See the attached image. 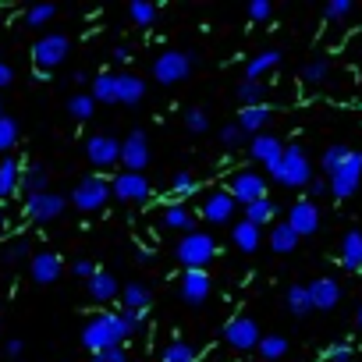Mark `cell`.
<instances>
[{"instance_id":"6da1fadb","label":"cell","mask_w":362,"mask_h":362,"mask_svg":"<svg viewBox=\"0 0 362 362\" xmlns=\"http://www.w3.org/2000/svg\"><path fill=\"white\" fill-rule=\"evenodd\" d=\"M121 341H128L124 324H121V313H96L85 319L82 327V348L85 352H106V348H117Z\"/></svg>"},{"instance_id":"7a4b0ae2","label":"cell","mask_w":362,"mask_h":362,"mask_svg":"<svg viewBox=\"0 0 362 362\" xmlns=\"http://www.w3.org/2000/svg\"><path fill=\"white\" fill-rule=\"evenodd\" d=\"M267 170H270V178L281 181L284 188H309V181H313L309 157H306V149L298 146V142L284 146V157L277 160L273 167H267Z\"/></svg>"},{"instance_id":"3957f363","label":"cell","mask_w":362,"mask_h":362,"mask_svg":"<svg viewBox=\"0 0 362 362\" xmlns=\"http://www.w3.org/2000/svg\"><path fill=\"white\" fill-rule=\"evenodd\" d=\"M174 256H178V263L185 270H206L213 260H217V242H213L206 231H192V234H181L178 238Z\"/></svg>"},{"instance_id":"277c9868","label":"cell","mask_w":362,"mask_h":362,"mask_svg":"<svg viewBox=\"0 0 362 362\" xmlns=\"http://www.w3.org/2000/svg\"><path fill=\"white\" fill-rule=\"evenodd\" d=\"M68 50H71V39L64 36V32H47V36H39V39L32 43V64H36V75H47V71L57 68V64H64Z\"/></svg>"},{"instance_id":"5b68a950","label":"cell","mask_w":362,"mask_h":362,"mask_svg":"<svg viewBox=\"0 0 362 362\" xmlns=\"http://www.w3.org/2000/svg\"><path fill=\"white\" fill-rule=\"evenodd\" d=\"M111 196H114L111 181H106L103 174H89V178H82V181L75 185L71 206L82 210V213H96V210H103L106 203H111Z\"/></svg>"},{"instance_id":"8992f818","label":"cell","mask_w":362,"mask_h":362,"mask_svg":"<svg viewBox=\"0 0 362 362\" xmlns=\"http://www.w3.org/2000/svg\"><path fill=\"white\" fill-rule=\"evenodd\" d=\"M220 337H224V345L234 348V352H252V348H260V341H263L260 324H256L252 316H234V319H227L224 330H220Z\"/></svg>"},{"instance_id":"52a82bcc","label":"cell","mask_w":362,"mask_h":362,"mask_svg":"<svg viewBox=\"0 0 362 362\" xmlns=\"http://www.w3.org/2000/svg\"><path fill=\"white\" fill-rule=\"evenodd\" d=\"M192 64H196V57L192 54H181V50H163L157 60H153V78L160 85H178L188 78Z\"/></svg>"},{"instance_id":"ba28073f","label":"cell","mask_w":362,"mask_h":362,"mask_svg":"<svg viewBox=\"0 0 362 362\" xmlns=\"http://www.w3.org/2000/svg\"><path fill=\"white\" fill-rule=\"evenodd\" d=\"M121 139L111 135V132H96L85 139V157H89V163L96 170H111L114 163H121Z\"/></svg>"},{"instance_id":"9c48e42d","label":"cell","mask_w":362,"mask_h":362,"mask_svg":"<svg viewBox=\"0 0 362 362\" xmlns=\"http://www.w3.org/2000/svg\"><path fill=\"white\" fill-rule=\"evenodd\" d=\"M359 188H362V153H359V149H352L348 160L330 174V196L348 199V196H355Z\"/></svg>"},{"instance_id":"30bf717a","label":"cell","mask_w":362,"mask_h":362,"mask_svg":"<svg viewBox=\"0 0 362 362\" xmlns=\"http://www.w3.org/2000/svg\"><path fill=\"white\" fill-rule=\"evenodd\" d=\"M227 192L234 196V203H242V206L260 203V199H267V178L256 174V170H238V174L227 181Z\"/></svg>"},{"instance_id":"8fae6325","label":"cell","mask_w":362,"mask_h":362,"mask_svg":"<svg viewBox=\"0 0 362 362\" xmlns=\"http://www.w3.org/2000/svg\"><path fill=\"white\" fill-rule=\"evenodd\" d=\"M64 206H68V199L57 192H39V196H25V217L36 224H50L64 213Z\"/></svg>"},{"instance_id":"7c38bea8","label":"cell","mask_w":362,"mask_h":362,"mask_svg":"<svg viewBox=\"0 0 362 362\" xmlns=\"http://www.w3.org/2000/svg\"><path fill=\"white\" fill-rule=\"evenodd\" d=\"M121 163H124V170H132V174H142V170L149 167V135L142 132V128H135V132L124 135Z\"/></svg>"},{"instance_id":"4fadbf2b","label":"cell","mask_w":362,"mask_h":362,"mask_svg":"<svg viewBox=\"0 0 362 362\" xmlns=\"http://www.w3.org/2000/svg\"><path fill=\"white\" fill-rule=\"evenodd\" d=\"M213 291V277L206 270H185L181 281H178V295L185 306H203Z\"/></svg>"},{"instance_id":"5bb4252c","label":"cell","mask_w":362,"mask_h":362,"mask_svg":"<svg viewBox=\"0 0 362 362\" xmlns=\"http://www.w3.org/2000/svg\"><path fill=\"white\" fill-rule=\"evenodd\" d=\"M111 188H114V199H121V203H146L149 192H153L146 174H132V170H121L111 181Z\"/></svg>"},{"instance_id":"9a60e30c","label":"cell","mask_w":362,"mask_h":362,"mask_svg":"<svg viewBox=\"0 0 362 362\" xmlns=\"http://www.w3.org/2000/svg\"><path fill=\"white\" fill-rule=\"evenodd\" d=\"M288 224L295 227L298 238H302V234H316V231H319V206H316L313 199H298V203H291V210H288Z\"/></svg>"},{"instance_id":"2e32d148","label":"cell","mask_w":362,"mask_h":362,"mask_svg":"<svg viewBox=\"0 0 362 362\" xmlns=\"http://www.w3.org/2000/svg\"><path fill=\"white\" fill-rule=\"evenodd\" d=\"M234 210H238V203H234L231 192H213L203 203V220L206 224H227L234 217Z\"/></svg>"},{"instance_id":"e0dca14e","label":"cell","mask_w":362,"mask_h":362,"mask_svg":"<svg viewBox=\"0 0 362 362\" xmlns=\"http://www.w3.org/2000/svg\"><path fill=\"white\" fill-rule=\"evenodd\" d=\"M29 273H32L36 284H54L57 277L64 273V263H60L57 252H36L29 260Z\"/></svg>"},{"instance_id":"ac0fdd59","label":"cell","mask_w":362,"mask_h":362,"mask_svg":"<svg viewBox=\"0 0 362 362\" xmlns=\"http://www.w3.org/2000/svg\"><path fill=\"white\" fill-rule=\"evenodd\" d=\"M309 288V298H313V309H334L341 302V284L334 281V277H316V281L306 284Z\"/></svg>"},{"instance_id":"d6986e66","label":"cell","mask_w":362,"mask_h":362,"mask_svg":"<svg viewBox=\"0 0 362 362\" xmlns=\"http://www.w3.org/2000/svg\"><path fill=\"white\" fill-rule=\"evenodd\" d=\"M160 224H163L167 231L192 234V231H196V213H192L188 206H181V203H170V206L160 210Z\"/></svg>"},{"instance_id":"ffe728a7","label":"cell","mask_w":362,"mask_h":362,"mask_svg":"<svg viewBox=\"0 0 362 362\" xmlns=\"http://www.w3.org/2000/svg\"><path fill=\"white\" fill-rule=\"evenodd\" d=\"M249 153H252V160H256V163L273 167L277 160L284 157V146H281V139H277V135H256V139H252V146H249Z\"/></svg>"},{"instance_id":"44dd1931","label":"cell","mask_w":362,"mask_h":362,"mask_svg":"<svg viewBox=\"0 0 362 362\" xmlns=\"http://www.w3.org/2000/svg\"><path fill=\"white\" fill-rule=\"evenodd\" d=\"M85 288H89V298H93V302H114V298L121 295L117 277H111L106 270H96L89 281H85Z\"/></svg>"},{"instance_id":"7402d4cb","label":"cell","mask_w":362,"mask_h":362,"mask_svg":"<svg viewBox=\"0 0 362 362\" xmlns=\"http://www.w3.org/2000/svg\"><path fill=\"white\" fill-rule=\"evenodd\" d=\"M231 242H234V249H242V252H256L263 245V231L256 227L252 220H238L231 227Z\"/></svg>"},{"instance_id":"603a6c76","label":"cell","mask_w":362,"mask_h":362,"mask_svg":"<svg viewBox=\"0 0 362 362\" xmlns=\"http://www.w3.org/2000/svg\"><path fill=\"white\" fill-rule=\"evenodd\" d=\"M21 170H25V167H21L14 157L0 160V199H11L14 192L21 188Z\"/></svg>"},{"instance_id":"cb8c5ba5","label":"cell","mask_w":362,"mask_h":362,"mask_svg":"<svg viewBox=\"0 0 362 362\" xmlns=\"http://www.w3.org/2000/svg\"><path fill=\"white\" fill-rule=\"evenodd\" d=\"M121 302H124V309L146 313L149 306H153V291H149L142 281H132V284H124V288H121Z\"/></svg>"},{"instance_id":"d4e9b609","label":"cell","mask_w":362,"mask_h":362,"mask_svg":"<svg viewBox=\"0 0 362 362\" xmlns=\"http://www.w3.org/2000/svg\"><path fill=\"white\" fill-rule=\"evenodd\" d=\"M341 267L345 270H362V231H348L341 242Z\"/></svg>"},{"instance_id":"484cf974","label":"cell","mask_w":362,"mask_h":362,"mask_svg":"<svg viewBox=\"0 0 362 362\" xmlns=\"http://www.w3.org/2000/svg\"><path fill=\"white\" fill-rule=\"evenodd\" d=\"M270 249L281 252V256H288V252L298 249V234H295V227H291L288 220H277V224L270 227Z\"/></svg>"},{"instance_id":"4316f807","label":"cell","mask_w":362,"mask_h":362,"mask_svg":"<svg viewBox=\"0 0 362 362\" xmlns=\"http://www.w3.org/2000/svg\"><path fill=\"white\" fill-rule=\"evenodd\" d=\"M270 117H273V111L267 103L263 106H245V111L238 114V124H242L245 135H256V132H263V128L270 124Z\"/></svg>"},{"instance_id":"83f0119b","label":"cell","mask_w":362,"mask_h":362,"mask_svg":"<svg viewBox=\"0 0 362 362\" xmlns=\"http://www.w3.org/2000/svg\"><path fill=\"white\" fill-rule=\"evenodd\" d=\"M50 174H47V167H39V163H29L25 170H21V192L25 196H39V192H50Z\"/></svg>"},{"instance_id":"f1b7e54d","label":"cell","mask_w":362,"mask_h":362,"mask_svg":"<svg viewBox=\"0 0 362 362\" xmlns=\"http://www.w3.org/2000/svg\"><path fill=\"white\" fill-rule=\"evenodd\" d=\"M277 64H281V50H263V54H256V57L245 64V78L263 82V75H267V71H273Z\"/></svg>"},{"instance_id":"f546056e","label":"cell","mask_w":362,"mask_h":362,"mask_svg":"<svg viewBox=\"0 0 362 362\" xmlns=\"http://www.w3.org/2000/svg\"><path fill=\"white\" fill-rule=\"evenodd\" d=\"M142 96H146V82H142V78H135V75H117V103L132 106V103H139Z\"/></svg>"},{"instance_id":"4dcf8cb0","label":"cell","mask_w":362,"mask_h":362,"mask_svg":"<svg viewBox=\"0 0 362 362\" xmlns=\"http://www.w3.org/2000/svg\"><path fill=\"white\" fill-rule=\"evenodd\" d=\"M234 96H238L242 111H245V106H263L267 85H263V82H256V78H242V82H238V89H234Z\"/></svg>"},{"instance_id":"1f68e13d","label":"cell","mask_w":362,"mask_h":362,"mask_svg":"<svg viewBox=\"0 0 362 362\" xmlns=\"http://www.w3.org/2000/svg\"><path fill=\"white\" fill-rule=\"evenodd\" d=\"M284 302H288V313L291 316H309V309H313V298H309V288L306 284H291L288 288V295H284Z\"/></svg>"},{"instance_id":"d6a6232c","label":"cell","mask_w":362,"mask_h":362,"mask_svg":"<svg viewBox=\"0 0 362 362\" xmlns=\"http://www.w3.org/2000/svg\"><path fill=\"white\" fill-rule=\"evenodd\" d=\"M0 260L4 263H21V260H32V242L25 238V234H18V238L4 242V249H0Z\"/></svg>"},{"instance_id":"836d02e7","label":"cell","mask_w":362,"mask_h":362,"mask_svg":"<svg viewBox=\"0 0 362 362\" xmlns=\"http://www.w3.org/2000/svg\"><path fill=\"white\" fill-rule=\"evenodd\" d=\"M93 100L96 103H117V75L103 71L93 78Z\"/></svg>"},{"instance_id":"e575fe53","label":"cell","mask_w":362,"mask_h":362,"mask_svg":"<svg viewBox=\"0 0 362 362\" xmlns=\"http://www.w3.org/2000/svg\"><path fill=\"white\" fill-rule=\"evenodd\" d=\"M298 78H302V85H324L330 78V60H309L302 71H298Z\"/></svg>"},{"instance_id":"d590c367","label":"cell","mask_w":362,"mask_h":362,"mask_svg":"<svg viewBox=\"0 0 362 362\" xmlns=\"http://www.w3.org/2000/svg\"><path fill=\"white\" fill-rule=\"evenodd\" d=\"M68 114H71L75 121H89V117L96 114V100H93V93H75V96L68 100Z\"/></svg>"},{"instance_id":"8d00e7d4","label":"cell","mask_w":362,"mask_h":362,"mask_svg":"<svg viewBox=\"0 0 362 362\" xmlns=\"http://www.w3.org/2000/svg\"><path fill=\"white\" fill-rule=\"evenodd\" d=\"M260 355H263L267 362L284 359V355H288V337H281V334H263V341H260Z\"/></svg>"},{"instance_id":"74e56055","label":"cell","mask_w":362,"mask_h":362,"mask_svg":"<svg viewBox=\"0 0 362 362\" xmlns=\"http://www.w3.org/2000/svg\"><path fill=\"white\" fill-rule=\"evenodd\" d=\"M348 153H352V149H348L345 142H330V146L324 149V157H319V167H324L327 174H334V170L348 160Z\"/></svg>"},{"instance_id":"f35d334b","label":"cell","mask_w":362,"mask_h":362,"mask_svg":"<svg viewBox=\"0 0 362 362\" xmlns=\"http://www.w3.org/2000/svg\"><path fill=\"white\" fill-rule=\"evenodd\" d=\"M273 213H277V206H273L270 196H267V199H260V203H249V206H245V220H252L256 227H263V224L273 220Z\"/></svg>"},{"instance_id":"ab89813d","label":"cell","mask_w":362,"mask_h":362,"mask_svg":"<svg viewBox=\"0 0 362 362\" xmlns=\"http://www.w3.org/2000/svg\"><path fill=\"white\" fill-rule=\"evenodd\" d=\"M128 14H132L135 25L149 29L157 21V4H149V0H132V4H128Z\"/></svg>"},{"instance_id":"60d3db41","label":"cell","mask_w":362,"mask_h":362,"mask_svg":"<svg viewBox=\"0 0 362 362\" xmlns=\"http://www.w3.org/2000/svg\"><path fill=\"white\" fill-rule=\"evenodd\" d=\"M185 128H188L192 135L210 132V114L203 111V106H188V111H185Z\"/></svg>"},{"instance_id":"b9f144b4","label":"cell","mask_w":362,"mask_h":362,"mask_svg":"<svg viewBox=\"0 0 362 362\" xmlns=\"http://www.w3.org/2000/svg\"><path fill=\"white\" fill-rule=\"evenodd\" d=\"M163 362H196V348L185 345V341H170L163 348Z\"/></svg>"},{"instance_id":"7bdbcfd3","label":"cell","mask_w":362,"mask_h":362,"mask_svg":"<svg viewBox=\"0 0 362 362\" xmlns=\"http://www.w3.org/2000/svg\"><path fill=\"white\" fill-rule=\"evenodd\" d=\"M57 14V8L54 4H32L29 11H25V25H32V29H43L47 21Z\"/></svg>"},{"instance_id":"ee69618b","label":"cell","mask_w":362,"mask_h":362,"mask_svg":"<svg viewBox=\"0 0 362 362\" xmlns=\"http://www.w3.org/2000/svg\"><path fill=\"white\" fill-rule=\"evenodd\" d=\"M18 142V121L14 117H0V153H8V149Z\"/></svg>"},{"instance_id":"f6af8a7d","label":"cell","mask_w":362,"mask_h":362,"mask_svg":"<svg viewBox=\"0 0 362 362\" xmlns=\"http://www.w3.org/2000/svg\"><path fill=\"white\" fill-rule=\"evenodd\" d=\"M352 0H327V4H324V18L327 21H345L348 14H352Z\"/></svg>"},{"instance_id":"bcb514c9","label":"cell","mask_w":362,"mask_h":362,"mask_svg":"<svg viewBox=\"0 0 362 362\" xmlns=\"http://www.w3.org/2000/svg\"><path fill=\"white\" fill-rule=\"evenodd\" d=\"M121 324H124V334L135 337L146 324V313H135V309H121Z\"/></svg>"},{"instance_id":"7dc6e473","label":"cell","mask_w":362,"mask_h":362,"mask_svg":"<svg viewBox=\"0 0 362 362\" xmlns=\"http://www.w3.org/2000/svg\"><path fill=\"white\" fill-rule=\"evenodd\" d=\"M170 188H174V196H192L199 185H196V178H192L188 170H178V174L170 178Z\"/></svg>"},{"instance_id":"c3c4849f","label":"cell","mask_w":362,"mask_h":362,"mask_svg":"<svg viewBox=\"0 0 362 362\" xmlns=\"http://www.w3.org/2000/svg\"><path fill=\"white\" fill-rule=\"evenodd\" d=\"M242 139H245V132H242V124H238V121H231V124H224V128H220V142H224L227 149L242 146Z\"/></svg>"},{"instance_id":"681fc988","label":"cell","mask_w":362,"mask_h":362,"mask_svg":"<svg viewBox=\"0 0 362 362\" xmlns=\"http://www.w3.org/2000/svg\"><path fill=\"white\" fill-rule=\"evenodd\" d=\"M245 11H249L252 21H267V18L273 14V4H270V0H249V8H245Z\"/></svg>"},{"instance_id":"f907efd6","label":"cell","mask_w":362,"mask_h":362,"mask_svg":"<svg viewBox=\"0 0 362 362\" xmlns=\"http://www.w3.org/2000/svg\"><path fill=\"white\" fill-rule=\"evenodd\" d=\"M324 359L327 362H352V345H345V341H341V345H330L324 352Z\"/></svg>"},{"instance_id":"816d5d0a","label":"cell","mask_w":362,"mask_h":362,"mask_svg":"<svg viewBox=\"0 0 362 362\" xmlns=\"http://www.w3.org/2000/svg\"><path fill=\"white\" fill-rule=\"evenodd\" d=\"M93 362H128V355H124V348L117 345V348H106V352H96V355H93Z\"/></svg>"},{"instance_id":"f5cc1de1","label":"cell","mask_w":362,"mask_h":362,"mask_svg":"<svg viewBox=\"0 0 362 362\" xmlns=\"http://www.w3.org/2000/svg\"><path fill=\"white\" fill-rule=\"evenodd\" d=\"M345 50H348V57H352L355 64H362V29H359V32L345 43Z\"/></svg>"},{"instance_id":"db71d44e","label":"cell","mask_w":362,"mask_h":362,"mask_svg":"<svg viewBox=\"0 0 362 362\" xmlns=\"http://www.w3.org/2000/svg\"><path fill=\"white\" fill-rule=\"evenodd\" d=\"M327 192H330V181H327V178H313V181H309V199H313V203H316L319 196H327Z\"/></svg>"},{"instance_id":"11a10c76","label":"cell","mask_w":362,"mask_h":362,"mask_svg":"<svg viewBox=\"0 0 362 362\" xmlns=\"http://www.w3.org/2000/svg\"><path fill=\"white\" fill-rule=\"evenodd\" d=\"M71 273H75V277H85V281H89V277L96 273V267H93L89 260H75V267H71Z\"/></svg>"},{"instance_id":"9f6ffc18","label":"cell","mask_w":362,"mask_h":362,"mask_svg":"<svg viewBox=\"0 0 362 362\" xmlns=\"http://www.w3.org/2000/svg\"><path fill=\"white\" fill-rule=\"evenodd\" d=\"M14 82V68L8 60H0V89H4V85H11Z\"/></svg>"},{"instance_id":"6f0895ef","label":"cell","mask_w":362,"mask_h":362,"mask_svg":"<svg viewBox=\"0 0 362 362\" xmlns=\"http://www.w3.org/2000/svg\"><path fill=\"white\" fill-rule=\"evenodd\" d=\"M21 348H25V345H21V341H18V337H11V341H8V345H4L8 359H18V355H21Z\"/></svg>"},{"instance_id":"680465c9","label":"cell","mask_w":362,"mask_h":362,"mask_svg":"<svg viewBox=\"0 0 362 362\" xmlns=\"http://www.w3.org/2000/svg\"><path fill=\"white\" fill-rule=\"evenodd\" d=\"M135 256H139V263H153V249H139Z\"/></svg>"},{"instance_id":"91938a15","label":"cell","mask_w":362,"mask_h":362,"mask_svg":"<svg viewBox=\"0 0 362 362\" xmlns=\"http://www.w3.org/2000/svg\"><path fill=\"white\" fill-rule=\"evenodd\" d=\"M71 82H75V85H85V82H93V78L85 75V71H75V75H71Z\"/></svg>"},{"instance_id":"94428289","label":"cell","mask_w":362,"mask_h":362,"mask_svg":"<svg viewBox=\"0 0 362 362\" xmlns=\"http://www.w3.org/2000/svg\"><path fill=\"white\" fill-rule=\"evenodd\" d=\"M132 54H128V47H114V60H128Z\"/></svg>"},{"instance_id":"6125c7cd","label":"cell","mask_w":362,"mask_h":362,"mask_svg":"<svg viewBox=\"0 0 362 362\" xmlns=\"http://www.w3.org/2000/svg\"><path fill=\"white\" fill-rule=\"evenodd\" d=\"M355 324L362 327V306H359V313H355Z\"/></svg>"},{"instance_id":"be15d7a7","label":"cell","mask_w":362,"mask_h":362,"mask_svg":"<svg viewBox=\"0 0 362 362\" xmlns=\"http://www.w3.org/2000/svg\"><path fill=\"white\" fill-rule=\"evenodd\" d=\"M4 220H8V217H4V210H0V227H4Z\"/></svg>"},{"instance_id":"e7e4bbea","label":"cell","mask_w":362,"mask_h":362,"mask_svg":"<svg viewBox=\"0 0 362 362\" xmlns=\"http://www.w3.org/2000/svg\"><path fill=\"white\" fill-rule=\"evenodd\" d=\"M0 117H4V100H0Z\"/></svg>"}]
</instances>
